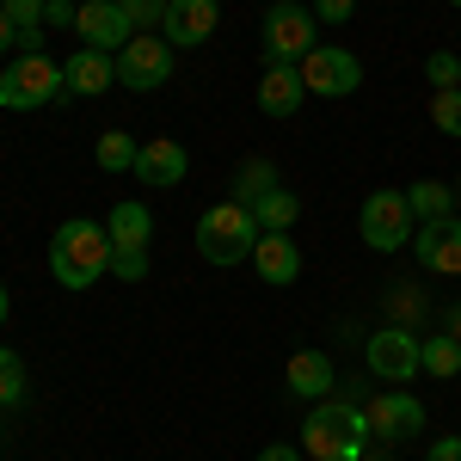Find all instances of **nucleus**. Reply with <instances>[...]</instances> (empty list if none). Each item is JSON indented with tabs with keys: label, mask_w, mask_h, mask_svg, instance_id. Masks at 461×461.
I'll return each mask as SVG.
<instances>
[{
	"label": "nucleus",
	"mask_w": 461,
	"mask_h": 461,
	"mask_svg": "<svg viewBox=\"0 0 461 461\" xmlns=\"http://www.w3.org/2000/svg\"><path fill=\"white\" fill-rule=\"evenodd\" d=\"M265 191H277V167H271V160H247V167L234 173V203H247V210H252Z\"/></svg>",
	"instance_id": "obj_24"
},
{
	"label": "nucleus",
	"mask_w": 461,
	"mask_h": 461,
	"mask_svg": "<svg viewBox=\"0 0 461 461\" xmlns=\"http://www.w3.org/2000/svg\"><path fill=\"white\" fill-rule=\"evenodd\" d=\"M406 203H412V221H437V215H456V185H443V178H419V185L406 191Z\"/></svg>",
	"instance_id": "obj_21"
},
{
	"label": "nucleus",
	"mask_w": 461,
	"mask_h": 461,
	"mask_svg": "<svg viewBox=\"0 0 461 461\" xmlns=\"http://www.w3.org/2000/svg\"><path fill=\"white\" fill-rule=\"evenodd\" d=\"M252 247H258V221H252V210L247 203H215V210H203L197 215V252L210 258V265H247L252 258Z\"/></svg>",
	"instance_id": "obj_4"
},
{
	"label": "nucleus",
	"mask_w": 461,
	"mask_h": 461,
	"mask_svg": "<svg viewBox=\"0 0 461 461\" xmlns=\"http://www.w3.org/2000/svg\"><path fill=\"white\" fill-rule=\"evenodd\" d=\"M425 461H461V437H437L425 449Z\"/></svg>",
	"instance_id": "obj_33"
},
{
	"label": "nucleus",
	"mask_w": 461,
	"mask_h": 461,
	"mask_svg": "<svg viewBox=\"0 0 461 461\" xmlns=\"http://www.w3.org/2000/svg\"><path fill=\"white\" fill-rule=\"evenodd\" d=\"M258 461H308V456H302V443H265Z\"/></svg>",
	"instance_id": "obj_32"
},
{
	"label": "nucleus",
	"mask_w": 461,
	"mask_h": 461,
	"mask_svg": "<svg viewBox=\"0 0 461 461\" xmlns=\"http://www.w3.org/2000/svg\"><path fill=\"white\" fill-rule=\"evenodd\" d=\"M0 13H6L19 32H43V0H0Z\"/></svg>",
	"instance_id": "obj_29"
},
{
	"label": "nucleus",
	"mask_w": 461,
	"mask_h": 461,
	"mask_svg": "<svg viewBox=\"0 0 461 461\" xmlns=\"http://www.w3.org/2000/svg\"><path fill=\"white\" fill-rule=\"evenodd\" d=\"M74 37H80L86 50L117 56V50L136 37V25H130V13H123L117 0H80V6H74Z\"/></svg>",
	"instance_id": "obj_10"
},
{
	"label": "nucleus",
	"mask_w": 461,
	"mask_h": 461,
	"mask_svg": "<svg viewBox=\"0 0 461 461\" xmlns=\"http://www.w3.org/2000/svg\"><path fill=\"white\" fill-rule=\"evenodd\" d=\"M295 215H302V197H295V191H284V185H277V191H265V197L252 203L258 234H289V228H295Z\"/></svg>",
	"instance_id": "obj_20"
},
{
	"label": "nucleus",
	"mask_w": 461,
	"mask_h": 461,
	"mask_svg": "<svg viewBox=\"0 0 461 461\" xmlns=\"http://www.w3.org/2000/svg\"><path fill=\"white\" fill-rule=\"evenodd\" d=\"M363 412H369V430H375L382 443H406V437L425 430V406H419L406 388H382Z\"/></svg>",
	"instance_id": "obj_12"
},
{
	"label": "nucleus",
	"mask_w": 461,
	"mask_h": 461,
	"mask_svg": "<svg viewBox=\"0 0 461 461\" xmlns=\"http://www.w3.org/2000/svg\"><path fill=\"white\" fill-rule=\"evenodd\" d=\"M215 25H221V6H215V0H167L160 37H167L173 50H197V43L215 37Z\"/></svg>",
	"instance_id": "obj_13"
},
{
	"label": "nucleus",
	"mask_w": 461,
	"mask_h": 461,
	"mask_svg": "<svg viewBox=\"0 0 461 461\" xmlns=\"http://www.w3.org/2000/svg\"><path fill=\"white\" fill-rule=\"evenodd\" d=\"M449 332H456V339H461V308H449Z\"/></svg>",
	"instance_id": "obj_36"
},
{
	"label": "nucleus",
	"mask_w": 461,
	"mask_h": 461,
	"mask_svg": "<svg viewBox=\"0 0 461 461\" xmlns=\"http://www.w3.org/2000/svg\"><path fill=\"white\" fill-rule=\"evenodd\" d=\"M302 80H308L314 99H351L357 86H363V62H357L345 43H314L302 56Z\"/></svg>",
	"instance_id": "obj_8"
},
{
	"label": "nucleus",
	"mask_w": 461,
	"mask_h": 461,
	"mask_svg": "<svg viewBox=\"0 0 461 461\" xmlns=\"http://www.w3.org/2000/svg\"><path fill=\"white\" fill-rule=\"evenodd\" d=\"M430 123L443 136H461V86H437L430 93Z\"/></svg>",
	"instance_id": "obj_25"
},
{
	"label": "nucleus",
	"mask_w": 461,
	"mask_h": 461,
	"mask_svg": "<svg viewBox=\"0 0 461 461\" xmlns=\"http://www.w3.org/2000/svg\"><path fill=\"white\" fill-rule=\"evenodd\" d=\"M62 80H68V93H80V99H99V93H111L117 86V56H105V50H74L68 62H62Z\"/></svg>",
	"instance_id": "obj_17"
},
{
	"label": "nucleus",
	"mask_w": 461,
	"mask_h": 461,
	"mask_svg": "<svg viewBox=\"0 0 461 461\" xmlns=\"http://www.w3.org/2000/svg\"><path fill=\"white\" fill-rule=\"evenodd\" d=\"M105 234H111V247H123V252H148V240H154V210L148 203H117L105 215Z\"/></svg>",
	"instance_id": "obj_19"
},
{
	"label": "nucleus",
	"mask_w": 461,
	"mask_h": 461,
	"mask_svg": "<svg viewBox=\"0 0 461 461\" xmlns=\"http://www.w3.org/2000/svg\"><path fill=\"white\" fill-rule=\"evenodd\" d=\"M252 271H258V284L284 289L302 277V247L289 240V234H258V247H252Z\"/></svg>",
	"instance_id": "obj_18"
},
{
	"label": "nucleus",
	"mask_w": 461,
	"mask_h": 461,
	"mask_svg": "<svg viewBox=\"0 0 461 461\" xmlns=\"http://www.w3.org/2000/svg\"><path fill=\"white\" fill-rule=\"evenodd\" d=\"M173 80V43L160 32H136L123 50H117V86H130V93H154V86H167Z\"/></svg>",
	"instance_id": "obj_7"
},
{
	"label": "nucleus",
	"mask_w": 461,
	"mask_h": 461,
	"mask_svg": "<svg viewBox=\"0 0 461 461\" xmlns=\"http://www.w3.org/2000/svg\"><path fill=\"white\" fill-rule=\"evenodd\" d=\"M308 99V80L295 62H265V80H258V111L265 117H295Z\"/></svg>",
	"instance_id": "obj_15"
},
{
	"label": "nucleus",
	"mask_w": 461,
	"mask_h": 461,
	"mask_svg": "<svg viewBox=\"0 0 461 461\" xmlns=\"http://www.w3.org/2000/svg\"><path fill=\"white\" fill-rule=\"evenodd\" d=\"M425 80H430V93H437V86H461V62L449 56V50H430L425 56Z\"/></svg>",
	"instance_id": "obj_28"
},
{
	"label": "nucleus",
	"mask_w": 461,
	"mask_h": 461,
	"mask_svg": "<svg viewBox=\"0 0 461 461\" xmlns=\"http://www.w3.org/2000/svg\"><path fill=\"white\" fill-rule=\"evenodd\" d=\"M13 50H19V25L0 13V56H13Z\"/></svg>",
	"instance_id": "obj_35"
},
{
	"label": "nucleus",
	"mask_w": 461,
	"mask_h": 461,
	"mask_svg": "<svg viewBox=\"0 0 461 461\" xmlns=\"http://www.w3.org/2000/svg\"><path fill=\"white\" fill-rule=\"evenodd\" d=\"M357 228H363V247H369V252H400V247H412V228H419V221H412L406 191L382 185V191H369V197H363Z\"/></svg>",
	"instance_id": "obj_5"
},
{
	"label": "nucleus",
	"mask_w": 461,
	"mask_h": 461,
	"mask_svg": "<svg viewBox=\"0 0 461 461\" xmlns=\"http://www.w3.org/2000/svg\"><path fill=\"white\" fill-rule=\"evenodd\" d=\"M25 400V363L0 345V406H19Z\"/></svg>",
	"instance_id": "obj_26"
},
{
	"label": "nucleus",
	"mask_w": 461,
	"mask_h": 461,
	"mask_svg": "<svg viewBox=\"0 0 461 461\" xmlns=\"http://www.w3.org/2000/svg\"><path fill=\"white\" fill-rule=\"evenodd\" d=\"M351 13H357V0H314V19H320V25H345Z\"/></svg>",
	"instance_id": "obj_31"
},
{
	"label": "nucleus",
	"mask_w": 461,
	"mask_h": 461,
	"mask_svg": "<svg viewBox=\"0 0 461 461\" xmlns=\"http://www.w3.org/2000/svg\"><path fill=\"white\" fill-rule=\"evenodd\" d=\"M111 271H117V284H142V277H148V252L111 247Z\"/></svg>",
	"instance_id": "obj_30"
},
{
	"label": "nucleus",
	"mask_w": 461,
	"mask_h": 461,
	"mask_svg": "<svg viewBox=\"0 0 461 461\" xmlns=\"http://www.w3.org/2000/svg\"><path fill=\"white\" fill-rule=\"evenodd\" d=\"M136 154H142V142H136L130 130H105V136H99V148H93L99 173H136Z\"/></svg>",
	"instance_id": "obj_22"
},
{
	"label": "nucleus",
	"mask_w": 461,
	"mask_h": 461,
	"mask_svg": "<svg viewBox=\"0 0 461 461\" xmlns=\"http://www.w3.org/2000/svg\"><path fill=\"white\" fill-rule=\"evenodd\" d=\"M314 50V6L302 0H271L265 6V62H295Z\"/></svg>",
	"instance_id": "obj_6"
},
{
	"label": "nucleus",
	"mask_w": 461,
	"mask_h": 461,
	"mask_svg": "<svg viewBox=\"0 0 461 461\" xmlns=\"http://www.w3.org/2000/svg\"><path fill=\"white\" fill-rule=\"evenodd\" d=\"M456 203H461V185H456Z\"/></svg>",
	"instance_id": "obj_38"
},
{
	"label": "nucleus",
	"mask_w": 461,
	"mask_h": 461,
	"mask_svg": "<svg viewBox=\"0 0 461 461\" xmlns=\"http://www.w3.org/2000/svg\"><path fill=\"white\" fill-rule=\"evenodd\" d=\"M43 25H74V6L68 0H43Z\"/></svg>",
	"instance_id": "obj_34"
},
{
	"label": "nucleus",
	"mask_w": 461,
	"mask_h": 461,
	"mask_svg": "<svg viewBox=\"0 0 461 461\" xmlns=\"http://www.w3.org/2000/svg\"><path fill=\"white\" fill-rule=\"evenodd\" d=\"M412 252H419V265L437 271V277H461V215L419 221L412 228Z\"/></svg>",
	"instance_id": "obj_11"
},
{
	"label": "nucleus",
	"mask_w": 461,
	"mask_h": 461,
	"mask_svg": "<svg viewBox=\"0 0 461 461\" xmlns=\"http://www.w3.org/2000/svg\"><path fill=\"white\" fill-rule=\"evenodd\" d=\"M6 308H13V302H6V284H0V326H6Z\"/></svg>",
	"instance_id": "obj_37"
},
{
	"label": "nucleus",
	"mask_w": 461,
	"mask_h": 461,
	"mask_svg": "<svg viewBox=\"0 0 461 461\" xmlns=\"http://www.w3.org/2000/svg\"><path fill=\"white\" fill-rule=\"evenodd\" d=\"M449 6H461V0H449Z\"/></svg>",
	"instance_id": "obj_39"
},
{
	"label": "nucleus",
	"mask_w": 461,
	"mask_h": 461,
	"mask_svg": "<svg viewBox=\"0 0 461 461\" xmlns=\"http://www.w3.org/2000/svg\"><path fill=\"white\" fill-rule=\"evenodd\" d=\"M284 388L295 393V400H332V388H339V375H332V357L326 351H295L284 363Z\"/></svg>",
	"instance_id": "obj_16"
},
{
	"label": "nucleus",
	"mask_w": 461,
	"mask_h": 461,
	"mask_svg": "<svg viewBox=\"0 0 461 461\" xmlns=\"http://www.w3.org/2000/svg\"><path fill=\"white\" fill-rule=\"evenodd\" d=\"M117 6L130 13L136 32H160V25H167V0H117Z\"/></svg>",
	"instance_id": "obj_27"
},
{
	"label": "nucleus",
	"mask_w": 461,
	"mask_h": 461,
	"mask_svg": "<svg viewBox=\"0 0 461 461\" xmlns=\"http://www.w3.org/2000/svg\"><path fill=\"white\" fill-rule=\"evenodd\" d=\"M68 99V80H62V62L43 56V50H19L6 74H0V111H43Z\"/></svg>",
	"instance_id": "obj_3"
},
{
	"label": "nucleus",
	"mask_w": 461,
	"mask_h": 461,
	"mask_svg": "<svg viewBox=\"0 0 461 461\" xmlns=\"http://www.w3.org/2000/svg\"><path fill=\"white\" fill-rule=\"evenodd\" d=\"M419 357H425V369L430 375H461V339L456 332H430V339H419Z\"/></svg>",
	"instance_id": "obj_23"
},
{
	"label": "nucleus",
	"mask_w": 461,
	"mask_h": 461,
	"mask_svg": "<svg viewBox=\"0 0 461 461\" xmlns=\"http://www.w3.org/2000/svg\"><path fill=\"white\" fill-rule=\"evenodd\" d=\"M363 363H369V375H375V382H412V375L425 369V357H419V339H412L406 326H382V332H369V345H363Z\"/></svg>",
	"instance_id": "obj_9"
},
{
	"label": "nucleus",
	"mask_w": 461,
	"mask_h": 461,
	"mask_svg": "<svg viewBox=\"0 0 461 461\" xmlns=\"http://www.w3.org/2000/svg\"><path fill=\"white\" fill-rule=\"evenodd\" d=\"M185 173H191L185 142H173V136H148V142H142V154H136V178H142V185L173 191V185H185Z\"/></svg>",
	"instance_id": "obj_14"
},
{
	"label": "nucleus",
	"mask_w": 461,
	"mask_h": 461,
	"mask_svg": "<svg viewBox=\"0 0 461 461\" xmlns=\"http://www.w3.org/2000/svg\"><path fill=\"white\" fill-rule=\"evenodd\" d=\"M105 271H111V234H105V221L74 215V221H62V228L50 234V277H56L62 289H93Z\"/></svg>",
	"instance_id": "obj_2"
},
{
	"label": "nucleus",
	"mask_w": 461,
	"mask_h": 461,
	"mask_svg": "<svg viewBox=\"0 0 461 461\" xmlns=\"http://www.w3.org/2000/svg\"><path fill=\"white\" fill-rule=\"evenodd\" d=\"M369 412L351 400H314L308 419H302V456L314 461H363L369 449Z\"/></svg>",
	"instance_id": "obj_1"
}]
</instances>
